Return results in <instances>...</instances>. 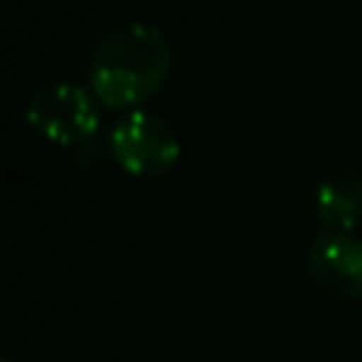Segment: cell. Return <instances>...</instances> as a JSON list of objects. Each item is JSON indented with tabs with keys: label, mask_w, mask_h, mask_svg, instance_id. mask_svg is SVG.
I'll list each match as a JSON object with an SVG mask.
<instances>
[{
	"label": "cell",
	"mask_w": 362,
	"mask_h": 362,
	"mask_svg": "<svg viewBox=\"0 0 362 362\" xmlns=\"http://www.w3.org/2000/svg\"><path fill=\"white\" fill-rule=\"evenodd\" d=\"M170 71V42L147 20L110 28L88 62V85L107 107H139Z\"/></svg>",
	"instance_id": "obj_1"
},
{
	"label": "cell",
	"mask_w": 362,
	"mask_h": 362,
	"mask_svg": "<svg viewBox=\"0 0 362 362\" xmlns=\"http://www.w3.org/2000/svg\"><path fill=\"white\" fill-rule=\"evenodd\" d=\"M28 124L62 144V147H82L99 136V105L96 93L74 79H48L37 85L25 102Z\"/></svg>",
	"instance_id": "obj_2"
},
{
	"label": "cell",
	"mask_w": 362,
	"mask_h": 362,
	"mask_svg": "<svg viewBox=\"0 0 362 362\" xmlns=\"http://www.w3.org/2000/svg\"><path fill=\"white\" fill-rule=\"evenodd\" d=\"M107 147L113 158L133 175H161L178 161L181 153L170 122L144 107H130L113 122Z\"/></svg>",
	"instance_id": "obj_3"
},
{
	"label": "cell",
	"mask_w": 362,
	"mask_h": 362,
	"mask_svg": "<svg viewBox=\"0 0 362 362\" xmlns=\"http://www.w3.org/2000/svg\"><path fill=\"white\" fill-rule=\"evenodd\" d=\"M308 277L337 300L362 297V238L345 229H320L305 255Z\"/></svg>",
	"instance_id": "obj_4"
},
{
	"label": "cell",
	"mask_w": 362,
	"mask_h": 362,
	"mask_svg": "<svg viewBox=\"0 0 362 362\" xmlns=\"http://www.w3.org/2000/svg\"><path fill=\"white\" fill-rule=\"evenodd\" d=\"M314 209L325 229L351 232L362 218V173L339 170L325 175L314 189Z\"/></svg>",
	"instance_id": "obj_5"
},
{
	"label": "cell",
	"mask_w": 362,
	"mask_h": 362,
	"mask_svg": "<svg viewBox=\"0 0 362 362\" xmlns=\"http://www.w3.org/2000/svg\"><path fill=\"white\" fill-rule=\"evenodd\" d=\"M0 362H20V359H14V356H3Z\"/></svg>",
	"instance_id": "obj_6"
}]
</instances>
